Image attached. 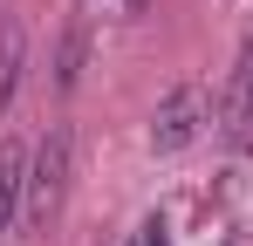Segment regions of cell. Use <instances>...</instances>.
Segmentation results:
<instances>
[{"label":"cell","instance_id":"1","mask_svg":"<svg viewBox=\"0 0 253 246\" xmlns=\"http://www.w3.org/2000/svg\"><path fill=\"white\" fill-rule=\"evenodd\" d=\"M69 171H76V130L69 123H48V137H42V151L28 158V219L35 226H48L55 212H62V192H69Z\"/></svg>","mask_w":253,"mask_h":246},{"label":"cell","instance_id":"9","mask_svg":"<svg viewBox=\"0 0 253 246\" xmlns=\"http://www.w3.org/2000/svg\"><path fill=\"white\" fill-rule=\"evenodd\" d=\"M219 246H247V240H219Z\"/></svg>","mask_w":253,"mask_h":246},{"label":"cell","instance_id":"6","mask_svg":"<svg viewBox=\"0 0 253 246\" xmlns=\"http://www.w3.org/2000/svg\"><path fill=\"white\" fill-rule=\"evenodd\" d=\"M21 69H28V41H21V28L7 21V28H0V110L14 103V89H21Z\"/></svg>","mask_w":253,"mask_h":246},{"label":"cell","instance_id":"2","mask_svg":"<svg viewBox=\"0 0 253 246\" xmlns=\"http://www.w3.org/2000/svg\"><path fill=\"white\" fill-rule=\"evenodd\" d=\"M199 130H206V89H199V82H178L165 103H158V117H151V151L171 158V151H185Z\"/></svg>","mask_w":253,"mask_h":246},{"label":"cell","instance_id":"8","mask_svg":"<svg viewBox=\"0 0 253 246\" xmlns=\"http://www.w3.org/2000/svg\"><path fill=\"white\" fill-rule=\"evenodd\" d=\"M117 7H124V14H144V7H151V0H117Z\"/></svg>","mask_w":253,"mask_h":246},{"label":"cell","instance_id":"4","mask_svg":"<svg viewBox=\"0 0 253 246\" xmlns=\"http://www.w3.org/2000/svg\"><path fill=\"white\" fill-rule=\"evenodd\" d=\"M21 205H28V151L14 137H0V240H7V226H14Z\"/></svg>","mask_w":253,"mask_h":246},{"label":"cell","instance_id":"5","mask_svg":"<svg viewBox=\"0 0 253 246\" xmlns=\"http://www.w3.org/2000/svg\"><path fill=\"white\" fill-rule=\"evenodd\" d=\"M83 62H89V21H69V35L55 48V89H62V96L83 82Z\"/></svg>","mask_w":253,"mask_h":246},{"label":"cell","instance_id":"3","mask_svg":"<svg viewBox=\"0 0 253 246\" xmlns=\"http://www.w3.org/2000/svg\"><path fill=\"white\" fill-rule=\"evenodd\" d=\"M219 130H226V137H247L253 130V35H247V48L233 55V76L219 89Z\"/></svg>","mask_w":253,"mask_h":246},{"label":"cell","instance_id":"7","mask_svg":"<svg viewBox=\"0 0 253 246\" xmlns=\"http://www.w3.org/2000/svg\"><path fill=\"white\" fill-rule=\"evenodd\" d=\"M130 246H171V233H165V219H144V226H137V240Z\"/></svg>","mask_w":253,"mask_h":246}]
</instances>
